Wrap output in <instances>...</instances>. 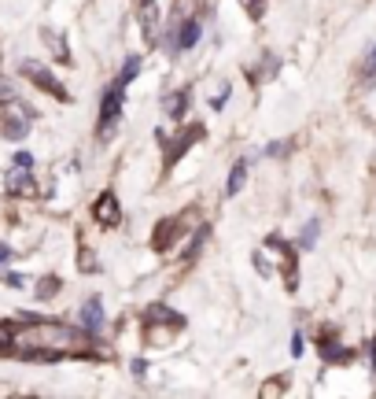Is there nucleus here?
Returning <instances> with one entry per match:
<instances>
[{
    "label": "nucleus",
    "mask_w": 376,
    "mask_h": 399,
    "mask_svg": "<svg viewBox=\"0 0 376 399\" xmlns=\"http://www.w3.org/2000/svg\"><path fill=\"white\" fill-rule=\"evenodd\" d=\"M0 344L15 348L26 359H56V355H89L96 344L89 337V329H70L63 322H45V318H30L15 326H0Z\"/></svg>",
    "instance_id": "1"
},
{
    "label": "nucleus",
    "mask_w": 376,
    "mask_h": 399,
    "mask_svg": "<svg viewBox=\"0 0 376 399\" xmlns=\"http://www.w3.org/2000/svg\"><path fill=\"white\" fill-rule=\"evenodd\" d=\"M19 71H23L26 78H30V82L37 85V89H45V93H52V96H56V100H67V89H63V85L56 82V74H52L48 67H41L37 59H23V67H19Z\"/></svg>",
    "instance_id": "2"
},
{
    "label": "nucleus",
    "mask_w": 376,
    "mask_h": 399,
    "mask_svg": "<svg viewBox=\"0 0 376 399\" xmlns=\"http://www.w3.org/2000/svg\"><path fill=\"white\" fill-rule=\"evenodd\" d=\"M122 96H126V85L115 82L111 89L103 96V107H100V137H107V129L118 122V115H122Z\"/></svg>",
    "instance_id": "3"
},
{
    "label": "nucleus",
    "mask_w": 376,
    "mask_h": 399,
    "mask_svg": "<svg viewBox=\"0 0 376 399\" xmlns=\"http://www.w3.org/2000/svg\"><path fill=\"white\" fill-rule=\"evenodd\" d=\"M199 137H203V126H188V129H181V133L174 137V148H170V152H166V170L174 167L177 159H181V156H185L192 145L199 141Z\"/></svg>",
    "instance_id": "4"
},
{
    "label": "nucleus",
    "mask_w": 376,
    "mask_h": 399,
    "mask_svg": "<svg viewBox=\"0 0 376 399\" xmlns=\"http://www.w3.org/2000/svg\"><path fill=\"white\" fill-rule=\"evenodd\" d=\"M92 214H96V222H100V225H118L122 211H118V196H115V192H103V196L96 200Z\"/></svg>",
    "instance_id": "5"
},
{
    "label": "nucleus",
    "mask_w": 376,
    "mask_h": 399,
    "mask_svg": "<svg viewBox=\"0 0 376 399\" xmlns=\"http://www.w3.org/2000/svg\"><path fill=\"white\" fill-rule=\"evenodd\" d=\"M30 118H34V111H30V107H19V111H12L4 118V133L12 137V141H23L26 129H30Z\"/></svg>",
    "instance_id": "6"
},
{
    "label": "nucleus",
    "mask_w": 376,
    "mask_h": 399,
    "mask_svg": "<svg viewBox=\"0 0 376 399\" xmlns=\"http://www.w3.org/2000/svg\"><path fill=\"white\" fill-rule=\"evenodd\" d=\"M137 12H141L144 37L155 41V34H159V8H155V0H137Z\"/></svg>",
    "instance_id": "7"
},
{
    "label": "nucleus",
    "mask_w": 376,
    "mask_h": 399,
    "mask_svg": "<svg viewBox=\"0 0 376 399\" xmlns=\"http://www.w3.org/2000/svg\"><path fill=\"white\" fill-rule=\"evenodd\" d=\"M181 222L185 219H163L159 222V233H155V252H166L170 244L181 236Z\"/></svg>",
    "instance_id": "8"
},
{
    "label": "nucleus",
    "mask_w": 376,
    "mask_h": 399,
    "mask_svg": "<svg viewBox=\"0 0 376 399\" xmlns=\"http://www.w3.org/2000/svg\"><path fill=\"white\" fill-rule=\"evenodd\" d=\"M81 326L89 329V333H100L103 329V304L100 299H85V307H81Z\"/></svg>",
    "instance_id": "9"
},
{
    "label": "nucleus",
    "mask_w": 376,
    "mask_h": 399,
    "mask_svg": "<svg viewBox=\"0 0 376 399\" xmlns=\"http://www.w3.org/2000/svg\"><path fill=\"white\" fill-rule=\"evenodd\" d=\"M8 192H15V196H34V181H30V170L26 167H19V170H12V174H8Z\"/></svg>",
    "instance_id": "10"
},
{
    "label": "nucleus",
    "mask_w": 376,
    "mask_h": 399,
    "mask_svg": "<svg viewBox=\"0 0 376 399\" xmlns=\"http://www.w3.org/2000/svg\"><path fill=\"white\" fill-rule=\"evenodd\" d=\"M199 34H203L199 19H185V23H181V34L174 37V45H170V48H192L199 41Z\"/></svg>",
    "instance_id": "11"
},
{
    "label": "nucleus",
    "mask_w": 376,
    "mask_h": 399,
    "mask_svg": "<svg viewBox=\"0 0 376 399\" xmlns=\"http://www.w3.org/2000/svg\"><path fill=\"white\" fill-rule=\"evenodd\" d=\"M144 318H148V322H159V326H174V329L181 326V315H177V310H170V307H163V304L148 307Z\"/></svg>",
    "instance_id": "12"
},
{
    "label": "nucleus",
    "mask_w": 376,
    "mask_h": 399,
    "mask_svg": "<svg viewBox=\"0 0 376 399\" xmlns=\"http://www.w3.org/2000/svg\"><path fill=\"white\" fill-rule=\"evenodd\" d=\"M244 181H247V163H236L232 174H229V181H225V192H229V196H236V192L244 189Z\"/></svg>",
    "instance_id": "13"
},
{
    "label": "nucleus",
    "mask_w": 376,
    "mask_h": 399,
    "mask_svg": "<svg viewBox=\"0 0 376 399\" xmlns=\"http://www.w3.org/2000/svg\"><path fill=\"white\" fill-rule=\"evenodd\" d=\"M321 355H325L328 362H350L354 351L350 348H339V344H328V348H321Z\"/></svg>",
    "instance_id": "14"
},
{
    "label": "nucleus",
    "mask_w": 376,
    "mask_h": 399,
    "mask_svg": "<svg viewBox=\"0 0 376 399\" xmlns=\"http://www.w3.org/2000/svg\"><path fill=\"white\" fill-rule=\"evenodd\" d=\"M59 293V277H41L37 281V299H52Z\"/></svg>",
    "instance_id": "15"
},
{
    "label": "nucleus",
    "mask_w": 376,
    "mask_h": 399,
    "mask_svg": "<svg viewBox=\"0 0 376 399\" xmlns=\"http://www.w3.org/2000/svg\"><path fill=\"white\" fill-rule=\"evenodd\" d=\"M137 71H141V56H130V59H126V67H122V74H118V82L130 85L137 78Z\"/></svg>",
    "instance_id": "16"
},
{
    "label": "nucleus",
    "mask_w": 376,
    "mask_h": 399,
    "mask_svg": "<svg viewBox=\"0 0 376 399\" xmlns=\"http://www.w3.org/2000/svg\"><path fill=\"white\" fill-rule=\"evenodd\" d=\"M185 100H188V96L185 93H174V96H166V115H181V111H185Z\"/></svg>",
    "instance_id": "17"
},
{
    "label": "nucleus",
    "mask_w": 376,
    "mask_h": 399,
    "mask_svg": "<svg viewBox=\"0 0 376 399\" xmlns=\"http://www.w3.org/2000/svg\"><path fill=\"white\" fill-rule=\"evenodd\" d=\"M240 4H244V12L251 15V19H259L262 8H266V0H240Z\"/></svg>",
    "instance_id": "18"
},
{
    "label": "nucleus",
    "mask_w": 376,
    "mask_h": 399,
    "mask_svg": "<svg viewBox=\"0 0 376 399\" xmlns=\"http://www.w3.org/2000/svg\"><path fill=\"white\" fill-rule=\"evenodd\" d=\"M45 41H48V45H52V48H56V56H59V59H70V52H67V48H63V41H59L56 34H48V30H45Z\"/></svg>",
    "instance_id": "19"
},
{
    "label": "nucleus",
    "mask_w": 376,
    "mask_h": 399,
    "mask_svg": "<svg viewBox=\"0 0 376 399\" xmlns=\"http://www.w3.org/2000/svg\"><path fill=\"white\" fill-rule=\"evenodd\" d=\"M281 392H284V381H270L259 388V396H281Z\"/></svg>",
    "instance_id": "20"
},
{
    "label": "nucleus",
    "mask_w": 376,
    "mask_h": 399,
    "mask_svg": "<svg viewBox=\"0 0 376 399\" xmlns=\"http://www.w3.org/2000/svg\"><path fill=\"white\" fill-rule=\"evenodd\" d=\"M365 78H376V45L369 48V56H365Z\"/></svg>",
    "instance_id": "21"
},
{
    "label": "nucleus",
    "mask_w": 376,
    "mask_h": 399,
    "mask_svg": "<svg viewBox=\"0 0 376 399\" xmlns=\"http://www.w3.org/2000/svg\"><path fill=\"white\" fill-rule=\"evenodd\" d=\"M8 100H15V89H12V82L0 78V104H8Z\"/></svg>",
    "instance_id": "22"
},
{
    "label": "nucleus",
    "mask_w": 376,
    "mask_h": 399,
    "mask_svg": "<svg viewBox=\"0 0 376 399\" xmlns=\"http://www.w3.org/2000/svg\"><path fill=\"white\" fill-rule=\"evenodd\" d=\"M314 241H317V222H306V230H303V244L310 248Z\"/></svg>",
    "instance_id": "23"
},
{
    "label": "nucleus",
    "mask_w": 376,
    "mask_h": 399,
    "mask_svg": "<svg viewBox=\"0 0 376 399\" xmlns=\"http://www.w3.org/2000/svg\"><path fill=\"white\" fill-rule=\"evenodd\" d=\"M78 266H81V270H96V263H92V255H89V252H81Z\"/></svg>",
    "instance_id": "24"
},
{
    "label": "nucleus",
    "mask_w": 376,
    "mask_h": 399,
    "mask_svg": "<svg viewBox=\"0 0 376 399\" xmlns=\"http://www.w3.org/2000/svg\"><path fill=\"white\" fill-rule=\"evenodd\" d=\"M15 167H34V156H30V152H19V156H15Z\"/></svg>",
    "instance_id": "25"
},
{
    "label": "nucleus",
    "mask_w": 376,
    "mask_h": 399,
    "mask_svg": "<svg viewBox=\"0 0 376 399\" xmlns=\"http://www.w3.org/2000/svg\"><path fill=\"white\" fill-rule=\"evenodd\" d=\"M4 281L12 285V288H23V285H26V281H23V277H19V274H4Z\"/></svg>",
    "instance_id": "26"
},
{
    "label": "nucleus",
    "mask_w": 376,
    "mask_h": 399,
    "mask_svg": "<svg viewBox=\"0 0 376 399\" xmlns=\"http://www.w3.org/2000/svg\"><path fill=\"white\" fill-rule=\"evenodd\" d=\"M8 259H12V248H8V244H0V266H4Z\"/></svg>",
    "instance_id": "27"
}]
</instances>
